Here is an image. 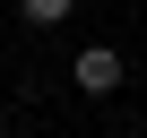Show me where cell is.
I'll return each instance as SVG.
<instances>
[{
    "label": "cell",
    "instance_id": "obj_1",
    "mask_svg": "<svg viewBox=\"0 0 147 138\" xmlns=\"http://www.w3.org/2000/svg\"><path fill=\"white\" fill-rule=\"evenodd\" d=\"M69 86H78V95H121V86H130V60H121L113 43H87L78 60H69Z\"/></svg>",
    "mask_w": 147,
    "mask_h": 138
},
{
    "label": "cell",
    "instance_id": "obj_2",
    "mask_svg": "<svg viewBox=\"0 0 147 138\" xmlns=\"http://www.w3.org/2000/svg\"><path fill=\"white\" fill-rule=\"evenodd\" d=\"M18 17H26L35 35H52V26H69V17H78V0H18Z\"/></svg>",
    "mask_w": 147,
    "mask_h": 138
},
{
    "label": "cell",
    "instance_id": "obj_3",
    "mask_svg": "<svg viewBox=\"0 0 147 138\" xmlns=\"http://www.w3.org/2000/svg\"><path fill=\"white\" fill-rule=\"evenodd\" d=\"M0 138H9V129H0Z\"/></svg>",
    "mask_w": 147,
    "mask_h": 138
}]
</instances>
